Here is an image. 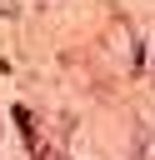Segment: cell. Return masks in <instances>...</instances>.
Listing matches in <instances>:
<instances>
[{"label": "cell", "mask_w": 155, "mask_h": 160, "mask_svg": "<svg viewBox=\"0 0 155 160\" xmlns=\"http://www.w3.org/2000/svg\"><path fill=\"white\" fill-rule=\"evenodd\" d=\"M40 160H65V155H40Z\"/></svg>", "instance_id": "1"}]
</instances>
